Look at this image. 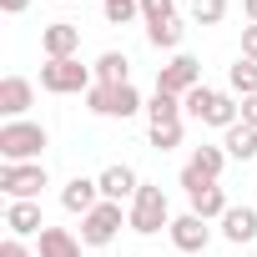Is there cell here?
Returning <instances> with one entry per match:
<instances>
[{
    "instance_id": "7402d4cb",
    "label": "cell",
    "mask_w": 257,
    "mask_h": 257,
    "mask_svg": "<svg viewBox=\"0 0 257 257\" xmlns=\"http://www.w3.org/2000/svg\"><path fill=\"white\" fill-rule=\"evenodd\" d=\"M212 101H217V86H197V91H187L182 96V116H192V121H207V111H212Z\"/></svg>"
},
{
    "instance_id": "d6986e66",
    "label": "cell",
    "mask_w": 257,
    "mask_h": 257,
    "mask_svg": "<svg viewBox=\"0 0 257 257\" xmlns=\"http://www.w3.org/2000/svg\"><path fill=\"white\" fill-rule=\"evenodd\" d=\"M147 121H152V126H172V121H182V96L152 91V101H147Z\"/></svg>"
},
{
    "instance_id": "1f68e13d",
    "label": "cell",
    "mask_w": 257,
    "mask_h": 257,
    "mask_svg": "<svg viewBox=\"0 0 257 257\" xmlns=\"http://www.w3.org/2000/svg\"><path fill=\"white\" fill-rule=\"evenodd\" d=\"M26 6H31V0H0V11H6V16H21Z\"/></svg>"
},
{
    "instance_id": "83f0119b",
    "label": "cell",
    "mask_w": 257,
    "mask_h": 257,
    "mask_svg": "<svg viewBox=\"0 0 257 257\" xmlns=\"http://www.w3.org/2000/svg\"><path fill=\"white\" fill-rule=\"evenodd\" d=\"M202 187H212V182H207V177H202V172H197V167L187 162V167H182V192H187V197H197Z\"/></svg>"
},
{
    "instance_id": "7a4b0ae2",
    "label": "cell",
    "mask_w": 257,
    "mask_h": 257,
    "mask_svg": "<svg viewBox=\"0 0 257 257\" xmlns=\"http://www.w3.org/2000/svg\"><path fill=\"white\" fill-rule=\"evenodd\" d=\"M51 147L41 121H6L0 126V162H41V152Z\"/></svg>"
},
{
    "instance_id": "2e32d148",
    "label": "cell",
    "mask_w": 257,
    "mask_h": 257,
    "mask_svg": "<svg viewBox=\"0 0 257 257\" xmlns=\"http://www.w3.org/2000/svg\"><path fill=\"white\" fill-rule=\"evenodd\" d=\"M222 152L232 157V162H257V132H252V126H227V132H222Z\"/></svg>"
},
{
    "instance_id": "4fadbf2b",
    "label": "cell",
    "mask_w": 257,
    "mask_h": 257,
    "mask_svg": "<svg viewBox=\"0 0 257 257\" xmlns=\"http://www.w3.org/2000/svg\"><path fill=\"white\" fill-rule=\"evenodd\" d=\"M217 227L232 247H247V242H257V207H227V217Z\"/></svg>"
},
{
    "instance_id": "603a6c76",
    "label": "cell",
    "mask_w": 257,
    "mask_h": 257,
    "mask_svg": "<svg viewBox=\"0 0 257 257\" xmlns=\"http://www.w3.org/2000/svg\"><path fill=\"white\" fill-rule=\"evenodd\" d=\"M182 36H187V26H182V21H162V26H147V41H152L157 51H177V46H182Z\"/></svg>"
},
{
    "instance_id": "d4e9b609",
    "label": "cell",
    "mask_w": 257,
    "mask_h": 257,
    "mask_svg": "<svg viewBox=\"0 0 257 257\" xmlns=\"http://www.w3.org/2000/svg\"><path fill=\"white\" fill-rule=\"evenodd\" d=\"M142 21H147V26L177 21V0H142Z\"/></svg>"
},
{
    "instance_id": "8fae6325",
    "label": "cell",
    "mask_w": 257,
    "mask_h": 257,
    "mask_svg": "<svg viewBox=\"0 0 257 257\" xmlns=\"http://www.w3.org/2000/svg\"><path fill=\"white\" fill-rule=\"evenodd\" d=\"M31 101H36V86L26 76H6V81H0V116H6V121H26Z\"/></svg>"
},
{
    "instance_id": "ffe728a7",
    "label": "cell",
    "mask_w": 257,
    "mask_h": 257,
    "mask_svg": "<svg viewBox=\"0 0 257 257\" xmlns=\"http://www.w3.org/2000/svg\"><path fill=\"white\" fill-rule=\"evenodd\" d=\"M227 86H232V96L237 101H247V96H257V61H232V71H227Z\"/></svg>"
},
{
    "instance_id": "5b68a950",
    "label": "cell",
    "mask_w": 257,
    "mask_h": 257,
    "mask_svg": "<svg viewBox=\"0 0 257 257\" xmlns=\"http://www.w3.org/2000/svg\"><path fill=\"white\" fill-rule=\"evenodd\" d=\"M86 106L96 111V116H116V121H132L137 111H147V101H142V91L126 81V86H91L86 91Z\"/></svg>"
},
{
    "instance_id": "8992f818",
    "label": "cell",
    "mask_w": 257,
    "mask_h": 257,
    "mask_svg": "<svg viewBox=\"0 0 257 257\" xmlns=\"http://www.w3.org/2000/svg\"><path fill=\"white\" fill-rule=\"evenodd\" d=\"M197 86H202V61L187 56V51H177V56L157 71V91H167V96H187V91H197Z\"/></svg>"
},
{
    "instance_id": "4316f807",
    "label": "cell",
    "mask_w": 257,
    "mask_h": 257,
    "mask_svg": "<svg viewBox=\"0 0 257 257\" xmlns=\"http://www.w3.org/2000/svg\"><path fill=\"white\" fill-rule=\"evenodd\" d=\"M152 147H157V152L182 147V121H172V126H152Z\"/></svg>"
},
{
    "instance_id": "6da1fadb",
    "label": "cell",
    "mask_w": 257,
    "mask_h": 257,
    "mask_svg": "<svg viewBox=\"0 0 257 257\" xmlns=\"http://www.w3.org/2000/svg\"><path fill=\"white\" fill-rule=\"evenodd\" d=\"M126 227L142 232V237H157L162 227H172V207H167V192L157 182H142L132 207H126Z\"/></svg>"
},
{
    "instance_id": "e0dca14e",
    "label": "cell",
    "mask_w": 257,
    "mask_h": 257,
    "mask_svg": "<svg viewBox=\"0 0 257 257\" xmlns=\"http://www.w3.org/2000/svg\"><path fill=\"white\" fill-rule=\"evenodd\" d=\"M91 71H96L101 86H126V81H132V61H126V51H101Z\"/></svg>"
},
{
    "instance_id": "52a82bcc",
    "label": "cell",
    "mask_w": 257,
    "mask_h": 257,
    "mask_svg": "<svg viewBox=\"0 0 257 257\" xmlns=\"http://www.w3.org/2000/svg\"><path fill=\"white\" fill-rule=\"evenodd\" d=\"M121 222H126L121 202H101L96 212H86V217H81V242H86V247H106V242H116Z\"/></svg>"
},
{
    "instance_id": "9c48e42d",
    "label": "cell",
    "mask_w": 257,
    "mask_h": 257,
    "mask_svg": "<svg viewBox=\"0 0 257 257\" xmlns=\"http://www.w3.org/2000/svg\"><path fill=\"white\" fill-rule=\"evenodd\" d=\"M106 197H101V182L96 177H71L66 187H61V207L71 212V217H86V212H96Z\"/></svg>"
},
{
    "instance_id": "3957f363",
    "label": "cell",
    "mask_w": 257,
    "mask_h": 257,
    "mask_svg": "<svg viewBox=\"0 0 257 257\" xmlns=\"http://www.w3.org/2000/svg\"><path fill=\"white\" fill-rule=\"evenodd\" d=\"M46 187H51L46 162H0V192L11 202H36Z\"/></svg>"
},
{
    "instance_id": "277c9868",
    "label": "cell",
    "mask_w": 257,
    "mask_h": 257,
    "mask_svg": "<svg viewBox=\"0 0 257 257\" xmlns=\"http://www.w3.org/2000/svg\"><path fill=\"white\" fill-rule=\"evenodd\" d=\"M91 86H96V71L81 66L76 56L46 61V66H41V91H51V96H86Z\"/></svg>"
},
{
    "instance_id": "30bf717a",
    "label": "cell",
    "mask_w": 257,
    "mask_h": 257,
    "mask_svg": "<svg viewBox=\"0 0 257 257\" xmlns=\"http://www.w3.org/2000/svg\"><path fill=\"white\" fill-rule=\"evenodd\" d=\"M41 51H46V61H66V56H76V51H81V26H71V21H51V26L41 31Z\"/></svg>"
},
{
    "instance_id": "9a60e30c",
    "label": "cell",
    "mask_w": 257,
    "mask_h": 257,
    "mask_svg": "<svg viewBox=\"0 0 257 257\" xmlns=\"http://www.w3.org/2000/svg\"><path fill=\"white\" fill-rule=\"evenodd\" d=\"M36 257H81V237L66 227H46L36 237Z\"/></svg>"
},
{
    "instance_id": "5bb4252c",
    "label": "cell",
    "mask_w": 257,
    "mask_h": 257,
    "mask_svg": "<svg viewBox=\"0 0 257 257\" xmlns=\"http://www.w3.org/2000/svg\"><path fill=\"white\" fill-rule=\"evenodd\" d=\"M96 182H101V197H106V202H132V197H137V187H142V182H137V172L126 167V162L106 167Z\"/></svg>"
},
{
    "instance_id": "f546056e",
    "label": "cell",
    "mask_w": 257,
    "mask_h": 257,
    "mask_svg": "<svg viewBox=\"0 0 257 257\" xmlns=\"http://www.w3.org/2000/svg\"><path fill=\"white\" fill-rule=\"evenodd\" d=\"M0 257H31V247L21 237H6V242H0Z\"/></svg>"
},
{
    "instance_id": "7c38bea8",
    "label": "cell",
    "mask_w": 257,
    "mask_h": 257,
    "mask_svg": "<svg viewBox=\"0 0 257 257\" xmlns=\"http://www.w3.org/2000/svg\"><path fill=\"white\" fill-rule=\"evenodd\" d=\"M6 227H11V237H41L46 232V217H41V202H11L6 207Z\"/></svg>"
},
{
    "instance_id": "484cf974",
    "label": "cell",
    "mask_w": 257,
    "mask_h": 257,
    "mask_svg": "<svg viewBox=\"0 0 257 257\" xmlns=\"http://www.w3.org/2000/svg\"><path fill=\"white\" fill-rule=\"evenodd\" d=\"M227 16V0H192V21L197 26H217Z\"/></svg>"
},
{
    "instance_id": "4dcf8cb0",
    "label": "cell",
    "mask_w": 257,
    "mask_h": 257,
    "mask_svg": "<svg viewBox=\"0 0 257 257\" xmlns=\"http://www.w3.org/2000/svg\"><path fill=\"white\" fill-rule=\"evenodd\" d=\"M242 126H252V132H257V96L242 101Z\"/></svg>"
},
{
    "instance_id": "ba28073f",
    "label": "cell",
    "mask_w": 257,
    "mask_h": 257,
    "mask_svg": "<svg viewBox=\"0 0 257 257\" xmlns=\"http://www.w3.org/2000/svg\"><path fill=\"white\" fill-rule=\"evenodd\" d=\"M167 237H172L177 252H207V242H212V222L197 217V212H182V217H172Z\"/></svg>"
},
{
    "instance_id": "d6a6232c",
    "label": "cell",
    "mask_w": 257,
    "mask_h": 257,
    "mask_svg": "<svg viewBox=\"0 0 257 257\" xmlns=\"http://www.w3.org/2000/svg\"><path fill=\"white\" fill-rule=\"evenodd\" d=\"M242 11H247V26H257V0H242Z\"/></svg>"
},
{
    "instance_id": "cb8c5ba5",
    "label": "cell",
    "mask_w": 257,
    "mask_h": 257,
    "mask_svg": "<svg viewBox=\"0 0 257 257\" xmlns=\"http://www.w3.org/2000/svg\"><path fill=\"white\" fill-rule=\"evenodd\" d=\"M101 11H106L111 26H132L142 16V0H101Z\"/></svg>"
},
{
    "instance_id": "44dd1931",
    "label": "cell",
    "mask_w": 257,
    "mask_h": 257,
    "mask_svg": "<svg viewBox=\"0 0 257 257\" xmlns=\"http://www.w3.org/2000/svg\"><path fill=\"white\" fill-rule=\"evenodd\" d=\"M227 162H232V157H227V152H222V147H207V142H202V147H197V152H192V167H197V172H202V177H207V182H217V177H222V167H227Z\"/></svg>"
},
{
    "instance_id": "f1b7e54d",
    "label": "cell",
    "mask_w": 257,
    "mask_h": 257,
    "mask_svg": "<svg viewBox=\"0 0 257 257\" xmlns=\"http://www.w3.org/2000/svg\"><path fill=\"white\" fill-rule=\"evenodd\" d=\"M242 61H257V26H242Z\"/></svg>"
},
{
    "instance_id": "ac0fdd59",
    "label": "cell",
    "mask_w": 257,
    "mask_h": 257,
    "mask_svg": "<svg viewBox=\"0 0 257 257\" xmlns=\"http://www.w3.org/2000/svg\"><path fill=\"white\" fill-rule=\"evenodd\" d=\"M187 202H192V212H197V217H207V222H222V217H227V207H232V202H227V192H222L217 182H212V187H202V192H197V197H187Z\"/></svg>"
}]
</instances>
